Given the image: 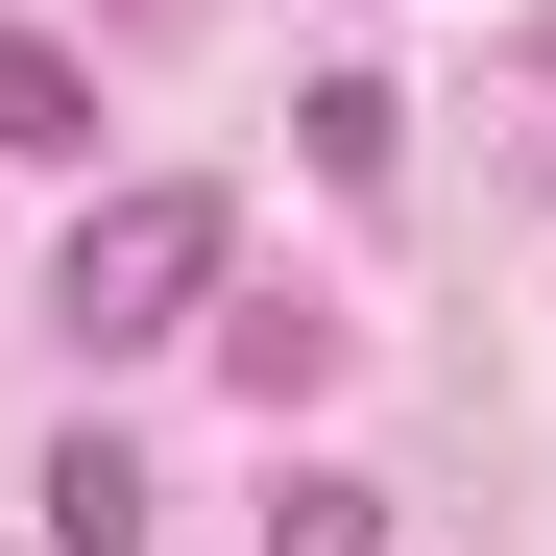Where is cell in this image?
<instances>
[{"mask_svg":"<svg viewBox=\"0 0 556 556\" xmlns=\"http://www.w3.org/2000/svg\"><path fill=\"white\" fill-rule=\"evenodd\" d=\"M266 556H388V484H339V459H266Z\"/></svg>","mask_w":556,"mask_h":556,"instance_id":"6","label":"cell"},{"mask_svg":"<svg viewBox=\"0 0 556 556\" xmlns=\"http://www.w3.org/2000/svg\"><path fill=\"white\" fill-rule=\"evenodd\" d=\"M194 339H218V388H242V412H266V435H291V412H315V388H339V339H363V315H315V291H218V315H194Z\"/></svg>","mask_w":556,"mask_h":556,"instance_id":"2","label":"cell"},{"mask_svg":"<svg viewBox=\"0 0 556 556\" xmlns=\"http://www.w3.org/2000/svg\"><path fill=\"white\" fill-rule=\"evenodd\" d=\"M291 146H315V194H388V169H412V98H388V73H315Z\"/></svg>","mask_w":556,"mask_h":556,"instance_id":"5","label":"cell"},{"mask_svg":"<svg viewBox=\"0 0 556 556\" xmlns=\"http://www.w3.org/2000/svg\"><path fill=\"white\" fill-rule=\"evenodd\" d=\"M25 532H49V556H146V459H122V435H49Z\"/></svg>","mask_w":556,"mask_h":556,"instance_id":"4","label":"cell"},{"mask_svg":"<svg viewBox=\"0 0 556 556\" xmlns=\"http://www.w3.org/2000/svg\"><path fill=\"white\" fill-rule=\"evenodd\" d=\"M218 291H242V218L194 194V169H146V194H98V218H73L49 339H73V363H146V339H194Z\"/></svg>","mask_w":556,"mask_h":556,"instance_id":"1","label":"cell"},{"mask_svg":"<svg viewBox=\"0 0 556 556\" xmlns=\"http://www.w3.org/2000/svg\"><path fill=\"white\" fill-rule=\"evenodd\" d=\"M0 169H98V49L73 25H0Z\"/></svg>","mask_w":556,"mask_h":556,"instance_id":"3","label":"cell"}]
</instances>
